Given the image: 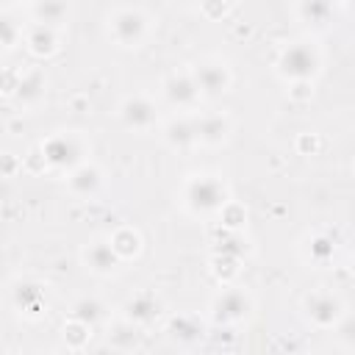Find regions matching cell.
Returning a JSON list of instances; mask_svg holds the SVG:
<instances>
[{
    "label": "cell",
    "mask_w": 355,
    "mask_h": 355,
    "mask_svg": "<svg viewBox=\"0 0 355 355\" xmlns=\"http://www.w3.org/2000/svg\"><path fill=\"white\" fill-rule=\"evenodd\" d=\"M230 200L227 194V186L219 175H189L183 189H180V202L189 214L194 216H211V214H219V208Z\"/></svg>",
    "instance_id": "cell-1"
},
{
    "label": "cell",
    "mask_w": 355,
    "mask_h": 355,
    "mask_svg": "<svg viewBox=\"0 0 355 355\" xmlns=\"http://www.w3.org/2000/svg\"><path fill=\"white\" fill-rule=\"evenodd\" d=\"M275 69L283 80H313L322 72V50L311 39L288 42L280 50Z\"/></svg>",
    "instance_id": "cell-2"
},
{
    "label": "cell",
    "mask_w": 355,
    "mask_h": 355,
    "mask_svg": "<svg viewBox=\"0 0 355 355\" xmlns=\"http://www.w3.org/2000/svg\"><path fill=\"white\" fill-rule=\"evenodd\" d=\"M42 155H44V164L50 169H64L69 172L72 166L83 164L86 155H89V144L80 133H72V130H61V133H53L50 139H44L39 144Z\"/></svg>",
    "instance_id": "cell-3"
},
{
    "label": "cell",
    "mask_w": 355,
    "mask_h": 355,
    "mask_svg": "<svg viewBox=\"0 0 355 355\" xmlns=\"http://www.w3.org/2000/svg\"><path fill=\"white\" fill-rule=\"evenodd\" d=\"M150 33V17L136 6H122L108 17V36L119 47H139Z\"/></svg>",
    "instance_id": "cell-4"
},
{
    "label": "cell",
    "mask_w": 355,
    "mask_h": 355,
    "mask_svg": "<svg viewBox=\"0 0 355 355\" xmlns=\"http://www.w3.org/2000/svg\"><path fill=\"white\" fill-rule=\"evenodd\" d=\"M252 311V297L250 291L239 286H225L214 300H211V316L216 324H236L244 322Z\"/></svg>",
    "instance_id": "cell-5"
},
{
    "label": "cell",
    "mask_w": 355,
    "mask_h": 355,
    "mask_svg": "<svg viewBox=\"0 0 355 355\" xmlns=\"http://www.w3.org/2000/svg\"><path fill=\"white\" fill-rule=\"evenodd\" d=\"M191 78L202 97H222L233 83V72L222 58H200L191 67Z\"/></svg>",
    "instance_id": "cell-6"
},
{
    "label": "cell",
    "mask_w": 355,
    "mask_h": 355,
    "mask_svg": "<svg viewBox=\"0 0 355 355\" xmlns=\"http://www.w3.org/2000/svg\"><path fill=\"white\" fill-rule=\"evenodd\" d=\"M305 316L313 327L319 330H330L338 324V319L344 316V302L338 294L327 291V288H319V291H311L305 297Z\"/></svg>",
    "instance_id": "cell-7"
},
{
    "label": "cell",
    "mask_w": 355,
    "mask_h": 355,
    "mask_svg": "<svg viewBox=\"0 0 355 355\" xmlns=\"http://www.w3.org/2000/svg\"><path fill=\"white\" fill-rule=\"evenodd\" d=\"M161 89H164L166 103L175 105V108H180V111H191L200 103V97H202L200 89H197V83H194V78H191V69H175V72H169L164 78Z\"/></svg>",
    "instance_id": "cell-8"
},
{
    "label": "cell",
    "mask_w": 355,
    "mask_h": 355,
    "mask_svg": "<svg viewBox=\"0 0 355 355\" xmlns=\"http://www.w3.org/2000/svg\"><path fill=\"white\" fill-rule=\"evenodd\" d=\"M119 122L128 130H150L158 125V105L147 94H130L119 103Z\"/></svg>",
    "instance_id": "cell-9"
},
{
    "label": "cell",
    "mask_w": 355,
    "mask_h": 355,
    "mask_svg": "<svg viewBox=\"0 0 355 355\" xmlns=\"http://www.w3.org/2000/svg\"><path fill=\"white\" fill-rule=\"evenodd\" d=\"M80 261H83V266H86L89 272H94V275H100V277L114 275V272L119 269V263H122L119 255L114 252L108 236H97V239H92V241L80 250Z\"/></svg>",
    "instance_id": "cell-10"
},
{
    "label": "cell",
    "mask_w": 355,
    "mask_h": 355,
    "mask_svg": "<svg viewBox=\"0 0 355 355\" xmlns=\"http://www.w3.org/2000/svg\"><path fill=\"white\" fill-rule=\"evenodd\" d=\"M194 128H197V141L200 144H222L230 133V116L219 114V111H208V114H194Z\"/></svg>",
    "instance_id": "cell-11"
},
{
    "label": "cell",
    "mask_w": 355,
    "mask_h": 355,
    "mask_svg": "<svg viewBox=\"0 0 355 355\" xmlns=\"http://www.w3.org/2000/svg\"><path fill=\"white\" fill-rule=\"evenodd\" d=\"M100 186H103V172L92 161H83L67 172V189L75 197H92V194H97Z\"/></svg>",
    "instance_id": "cell-12"
},
{
    "label": "cell",
    "mask_w": 355,
    "mask_h": 355,
    "mask_svg": "<svg viewBox=\"0 0 355 355\" xmlns=\"http://www.w3.org/2000/svg\"><path fill=\"white\" fill-rule=\"evenodd\" d=\"M44 86H47L44 69L42 67H28V69L19 72V80H17V89H14V100L19 105H36L44 97Z\"/></svg>",
    "instance_id": "cell-13"
},
{
    "label": "cell",
    "mask_w": 355,
    "mask_h": 355,
    "mask_svg": "<svg viewBox=\"0 0 355 355\" xmlns=\"http://www.w3.org/2000/svg\"><path fill=\"white\" fill-rule=\"evenodd\" d=\"M161 316V300L153 291H139L125 302V319H130L133 324H150Z\"/></svg>",
    "instance_id": "cell-14"
},
{
    "label": "cell",
    "mask_w": 355,
    "mask_h": 355,
    "mask_svg": "<svg viewBox=\"0 0 355 355\" xmlns=\"http://www.w3.org/2000/svg\"><path fill=\"white\" fill-rule=\"evenodd\" d=\"M164 141H166L172 150H189V147H194V144H197L194 116H189V114L172 116V119L164 125Z\"/></svg>",
    "instance_id": "cell-15"
},
{
    "label": "cell",
    "mask_w": 355,
    "mask_h": 355,
    "mask_svg": "<svg viewBox=\"0 0 355 355\" xmlns=\"http://www.w3.org/2000/svg\"><path fill=\"white\" fill-rule=\"evenodd\" d=\"M25 44L36 58H50L53 53H58V31L42 22H33L25 33Z\"/></svg>",
    "instance_id": "cell-16"
},
{
    "label": "cell",
    "mask_w": 355,
    "mask_h": 355,
    "mask_svg": "<svg viewBox=\"0 0 355 355\" xmlns=\"http://www.w3.org/2000/svg\"><path fill=\"white\" fill-rule=\"evenodd\" d=\"M11 300H14V305L19 308V311H25V313H42V308L47 305L44 302V288H42V283H36V280H19L14 288H11Z\"/></svg>",
    "instance_id": "cell-17"
},
{
    "label": "cell",
    "mask_w": 355,
    "mask_h": 355,
    "mask_svg": "<svg viewBox=\"0 0 355 355\" xmlns=\"http://www.w3.org/2000/svg\"><path fill=\"white\" fill-rule=\"evenodd\" d=\"M333 3L330 0H297V17L311 28H327L333 22Z\"/></svg>",
    "instance_id": "cell-18"
},
{
    "label": "cell",
    "mask_w": 355,
    "mask_h": 355,
    "mask_svg": "<svg viewBox=\"0 0 355 355\" xmlns=\"http://www.w3.org/2000/svg\"><path fill=\"white\" fill-rule=\"evenodd\" d=\"M67 17H69L67 0H36L33 3V19L42 25H50L58 31L61 25H67Z\"/></svg>",
    "instance_id": "cell-19"
},
{
    "label": "cell",
    "mask_w": 355,
    "mask_h": 355,
    "mask_svg": "<svg viewBox=\"0 0 355 355\" xmlns=\"http://www.w3.org/2000/svg\"><path fill=\"white\" fill-rule=\"evenodd\" d=\"M108 241H111L114 252L119 255V261H130V258H136V255L141 252V236H139L136 227L122 225V227H116V230L108 236Z\"/></svg>",
    "instance_id": "cell-20"
},
{
    "label": "cell",
    "mask_w": 355,
    "mask_h": 355,
    "mask_svg": "<svg viewBox=\"0 0 355 355\" xmlns=\"http://www.w3.org/2000/svg\"><path fill=\"white\" fill-rule=\"evenodd\" d=\"M139 341H141L139 324H133L130 319L114 322V324H111V330H108V344H111L114 349L128 352V349H136V347H139Z\"/></svg>",
    "instance_id": "cell-21"
},
{
    "label": "cell",
    "mask_w": 355,
    "mask_h": 355,
    "mask_svg": "<svg viewBox=\"0 0 355 355\" xmlns=\"http://www.w3.org/2000/svg\"><path fill=\"white\" fill-rule=\"evenodd\" d=\"M336 255V241H333V236H327V233H311L308 239H305V258L311 261V263H327L330 258Z\"/></svg>",
    "instance_id": "cell-22"
},
{
    "label": "cell",
    "mask_w": 355,
    "mask_h": 355,
    "mask_svg": "<svg viewBox=\"0 0 355 355\" xmlns=\"http://www.w3.org/2000/svg\"><path fill=\"white\" fill-rule=\"evenodd\" d=\"M69 316L83 322V324H89V327H94L97 322L105 319V305L97 297H80V300L72 302V313Z\"/></svg>",
    "instance_id": "cell-23"
},
{
    "label": "cell",
    "mask_w": 355,
    "mask_h": 355,
    "mask_svg": "<svg viewBox=\"0 0 355 355\" xmlns=\"http://www.w3.org/2000/svg\"><path fill=\"white\" fill-rule=\"evenodd\" d=\"M169 336L178 338V341H197L202 336V322L191 313H178L169 319Z\"/></svg>",
    "instance_id": "cell-24"
},
{
    "label": "cell",
    "mask_w": 355,
    "mask_h": 355,
    "mask_svg": "<svg viewBox=\"0 0 355 355\" xmlns=\"http://www.w3.org/2000/svg\"><path fill=\"white\" fill-rule=\"evenodd\" d=\"M89 330H92L89 324H83V322H78V319H72V316H69V322L64 324V330H61V333H64V341H67V347H69V349H80V347L89 341V336H92Z\"/></svg>",
    "instance_id": "cell-25"
},
{
    "label": "cell",
    "mask_w": 355,
    "mask_h": 355,
    "mask_svg": "<svg viewBox=\"0 0 355 355\" xmlns=\"http://www.w3.org/2000/svg\"><path fill=\"white\" fill-rule=\"evenodd\" d=\"M19 39H22V31H19V25L14 22V17L0 14V50H3V53H6V50H14Z\"/></svg>",
    "instance_id": "cell-26"
},
{
    "label": "cell",
    "mask_w": 355,
    "mask_h": 355,
    "mask_svg": "<svg viewBox=\"0 0 355 355\" xmlns=\"http://www.w3.org/2000/svg\"><path fill=\"white\" fill-rule=\"evenodd\" d=\"M219 216H222V225L230 227V230H239V227L244 225V219H247L244 208H241L239 202H233V200H227V202L219 208Z\"/></svg>",
    "instance_id": "cell-27"
},
{
    "label": "cell",
    "mask_w": 355,
    "mask_h": 355,
    "mask_svg": "<svg viewBox=\"0 0 355 355\" xmlns=\"http://www.w3.org/2000/svg\"><path fill=\"white\" fill-rule=\"evenodd\" d=\"M19 158L14 153H0V178H14L19 169Z\"/></svg>",
    "instance_id": "cell-28"
},
{
    "label": "cell",
    "mask_w": 355,
    "mask_h": 355,
    "mask_svg": "<svg viewBox=\"0 0 355 355\" xmlns=\"http://www.w3.org/2000/svg\"><path fill=\"white\" fill-rule=\"evenodd\" d=\"M288 94H291L294 100H308V97L313 94V80H291Z\"/></svg>",
    "instance_id": "cell-29"
},
{
    "label": "cell",
    "mask_w": 355,
    "mask_h": 355,
    "mask_svg": "<svg viewBox=\"0 0 355 355\" xmlns=\"http://www.w3.org/2000/svg\"><path fill=\"white\" fill-rule=\"evenodd\" d=\"M17 80H19V72H14V69H3V72H0V92L8 94V97H14Z\"/></svg>",
    "instance_id": "cell-30"
},
{
    "label": "cell",
    "mask_w": 355,
    "mask_h": 355,
    "mask_svg": "<svg viewBox=\"0 0 355 355\" xmlns=\"http://www.w3.org/2000/svg\"><path fill=\"white\" fill-rule=\"evenodd\" d=\"M316 147H319V139H316V133H302V136L297 139V150H300L302 155H311V153H316Z\"/></svg>",
    "instance_id": "cell-31"
},
{
    "label": "cell",
    "mask_w": 355,
    "mask_h": 355,
    "mask_svg": "<svg viewBox=\"0 0 355 355\" xmlns=\"http://www.w3.org/2000/svg\"><path fill=\"white\" fill-rule=\"evenodd\" d=\"M225 0H205L202 3V14L208 17V19H216V17H222L225 14Z\"/></svg>",
    "instance_id": "cell-32"
},
{
    "label": "cell",
    "mask_w": 355,
    "mask_h": 355,
    "mask_svg": "<svg viewBox=\"0 0 355 355\" xmlns=\"http://www.w3.org/2000/svg\"><path fill=\"white\" fill-rule=\"evenodd\" d=\"M330 3H333V6H336V3H347V0H330Z\"/></svg>",
    "instance_id": "cell-33"
},
{
    "label": "cell",
    "mask_w": 355,
    "mask_h": 355,
    "mask_svg": "<svg viewBox=\"0 0 355 355\" xmlns=\"http://www.w3.org/2000/svg\"><path fill=\"white\" fill-rule=\"evenodd\" d=\"M19 3H36V0H19Z\"/></svg>",
    "instance_id": "cell-34"
}]
</instances>
